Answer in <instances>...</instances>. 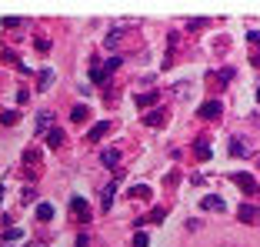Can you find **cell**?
<instances>
[{
  "label": "cell",
  "mask_w": 260,
  "mask_h": 247,
  "mask_svg": "<svg viewBox=\"0 0 260 247\" xmlns=\"http://www.w3.org/2000/svg\"><path fill=\"white\" fill-rule=\"evenodd\" d=\"M204 120H220V114H223V107H220V101H207V104H200V110H197Z\"/></svg>",
  "instance_id": "cell-1"
},
{
  "label": "cell",
  "mask_w": 260,
  "mask_h": 247,
  "mask_svg": "<svg viewBox=\"0 0 260 247\" xmlns=\"http://www.w3.org/2000/svg\"><path fill=\"white\" fill-rule=\"evenodd\" d=\"M234 177V184L240 187V191H247V194H260V184L250 177V174H230Z\"/></svg>",
  "instance_id": "cell-2"
},
{
  "label": "cell",
  "mask_w": 260,
  "mask_h": 247,
  "mask_svg": "<svg viewBox=\"0 0 260 247\" xmlns=\"http://www.w3.org/2000/svg\"><path fill=\"white\" fill-rule=\"evenodd\" d=\"M50 127H54V114H50V110H40V114L34 117V131H37V134H47Z\"/></svg>",
  "instance_id": "cell-3"
},
{
  "label": "cell",
  "mask_w": 260,
  "mask_h": 247,
  "mask_svg": "<svg viewBox=\"0 0 260 247\" xmlns=\"http://www.w3.org/2000/svg\"><path fill=\"white\" fill-rule=\"evenodd\" d=\"M70 214H74L77 221H90V210H87L84 197H70Z\"/></svg>",
  "instance_id": "cell-4"
},
{
  "label": "cell",
  "mask_w": 260,
  "mask_h": 247,
  "mask_svg": "<svg viewBox=\"0 0 260 247\" xmlns=\"http://www.w3.org/2000/svg\"><path fill=\"white\" fill-rule=\"evenodd\" d=\"M200 207H204V210H220V214H223L227 204H223V197H217V194H207L204 201H200Z\"/></svg>",
  "instance_id": "cell-5"
},
{
  "label": "cell",
  "mask_w": 260,
  "mask_h": 247,
  "mask_svg": "<svg viewBox=\"0 0 260 247\" xmlns=\"http://www.w3.org/2000/svg\"><path fill=\"white\" fill-rule=\"evenodd\" d=\"M110 127H114V123H110V120H100L97 127H93V131L87 134V140H90V144H97L100 137H107V134H110Z\"/></svg>",
  "instance_id": "cell-6"
},
{
  "label": "cell",
  "mask_w": 260,
  "mask_h": 247,
  "mask_svg": "<svg viewBox=\"0 0 260 247\" xmlns=\"http://www.w3.org/2000/svg\"><path fill=\"white\" fill-rule=\"evenodd\" d=\"M164 120H167V110H150V114H147L144 117V123H147V127H164Z\"/></svg>",
  "instance_id": "cell-7"
},
{
  "label": "cell",
  "mask_w": 260,
  "mask_h": 247,
  "mask_svg": "<svg viewBox=\"0 0 260 247\" xmlns=\"http://www.w3.org/2000/svg\"><path fill=\"white\" fill-rule=\"evenodd\" d=\"M100 161H104V167H117V164H120V150H117V147H107V150L100 154Z\"/></svg>",
  "instance_id": "cell-8"
},
{
  "label": "cell",
  "mask_w": 260,
  "mask_h": 247,
  "mask_svg": "<svg viewBox=\"0 0 260 247\" xmlns=\"http://www.w3.org/2000/svg\"><path fill=\"white\" fill-rule=\"evenodd\" d=\"M157 97H160V94H153V90H147V94H140V97H137V107H140V110H147V107H153V104H157Z\"/></svg>",
  "instance_id": "cell-9"
},
{
  "label": "cell",
  "mask_w": 260,
  "mask_h": 247,
  "mask_svg": "<svg viewBox=\"0 0 260 247\" xmlns=\"http://www.w3.org/2000/svg\"><path fill=\"white\" fill-rule=\"evenodd\" d=\"M47 144H50V147L63 144V131H60V127H50V131H47Z\"/></svg>",
  "instance_id": "cell-10"
},
{
  "label": "cell",
  "mask_w": 260,
  "mask_h": 247,
  "mask_svg": "<svg viewBox=\"0 0 260 247\" xmlns=\"http://www.w3.org/2000/svg\"><path fill=\"white\" fill-rule=\"evenodd\" d=\"M237 217H240V221H244V224H250V221H257V207H253V204H244Z\"/></svg>",
  "instance_id": "cell-11"
},
{
  "label": "cell",
  "mask_w": 260,
  "mask_h": 247,
  "mask_svg": "<svg viewBox=\"0 0 260 247\" xmlns=\"http://www.w3.org/2000/svg\"><path fill=\"white\" fill-rule=\"evenodd\" d=\"M230 154H234V157H247L250 150L244 147V140H240V137H234V140H230Z\"/></svg>",
  "instance_id": "cell-12"
},
{
  "label": "cell",
  "mask_w": 260,
  "mask_h": 247,
  "mask_svg": "<svg viewBox=\"0 0 260 247\" xmlns=\"http://www.w3.org/2000/svg\"><path fill=\"white\" fill-rule=\"evenodd\" d=\"M54 84V70H40V80H37V90H47Z\"/></svg>",
  "instance_id": "cell-13"
},
{
  "label": "cell",
  "mask_w": 260,
  "mask_h": 247,
  "mask_svg": "<svg viewBox=\"0 0 260 247\" xmlns=\"http://www.w3.org/2000/svg\"><path fill=\"white\" fill-rule=\"evenodd\" d=\"M120 64H123V60H120V57H110V60H107V64H104V67H100V70H104V77H110V74H114V70H117V67H120Z\"/></svg>",
  "instance_id": "cell-14"
},
{
  "label": "cell",
  "mask_w": 260,
  "mask_h": 247,
  "mask_svg": "<svg viewBox=\"0 0 260 247\" xmlns=\"http://www.w3.org/2000/svg\"><path fill=\"white\" fill-rule=\"evenodd\" d=\"M130 197H144V201H147V197H150V187H147V184H137V187H130Z\"/></svg>",
  "instance_id": "cell-15"
},
{
  "label": "cell",
  "mask_w": 260,
  "mask_h": 247,
  "mask_svg": "<svg viewBox=\"0 0 260 247\" xmlns=\"http://www.w3.org/2000/svg\"><path fill=\"white\" fill-rule=\"evenodd\" d=\"M114 194H117V184H107V187H104V194H100V197H104V207H110Z\"/></svg>",
  "instance_id": "cell-16"
},
{
  "label": "cell",
  "mask_w": 260,
  "mask_h": 247,
  "mask_svg": "<svg viewBox=\"0 0 260 247\" xmlns=\"http://www.w3.org/2000/svg\"><path fill=\"white\" fill-rule=\"evenodd\" d=\"M37 217H40V221L47 224V221L54 217V207H50V204H40V207H37Z\"/></svg>",
  "instance_id": "cell-17"
},
{
  "label": "cell",
  "mask_w": 260,
  "mask_h": 247,
  "mask_svg": "<svg viewBox=\"0 0 260 247\" xmlns=\"http://www.w3.org/2000/svg\"><path fill=\"white\" fill-rule=\"evenodd\" d=\"M120 37H123V27H117V30H110V34H107V47H110V50L117 47V40H120Z\"/></svg>",
  "instance_id": "cell-18"
},
{
  "label": "cell",
  "mask_w": 260,
  "mask_h": 247,
  "mask_svg": "<svg viewBox=\"0 0 260 247\" xmlns=\"http://www.w3.org/2000/svg\"><path fill=\"white\" fill-rule=\"evenodd\" d=\"M87 114H90V110H87L84 104H77V107L70 110V117H74V120H87Z\"/></svg>",
  "instance_id": "cell-19"
},
{
  "label": "cell",
  "mask_w": 260,
  "mask_h": 247,
  "mask_svg": "<svg viewBox=\"0 0 260 247\" xmlns=\"http://www.w3.org/2000/svg\"><path fill=\"white\" fill-rule=\"evenodd\" d=\"M197 157H200V161H210V144H207V140L197 144Z\"/></svg>",
  "instance_id": "cell-20"
},
{
  "label": "cell",
  "mask_w": 260,
  "mask_h": 247,
  "mask_svg": "<svg viewBox=\"0 0 260 247\" xmlns=\"http://www.w3.org/2000/svg\"><path fill=\"white\" fill-rule=\"evenodd\" d=\"M17 117H20L17 110H4V114H0V120H4V123L10 127V123H17Z\"/></svg>",
  "instance_id": "cell-21"
},
{
  "label": "cell",
  "mask_w": 260,
  "mask_h": 247,
  "mask_svg": "<svg viewBox=\"0 0 260 247\" xmlns=\"http://www.w3.org/2000/svg\"><path fill=\"white\" fill-rule=\"evenodd\" d=\"M147 244H150V237H147V234H144V231H140V234H137V237H134V247H147Z\"/></svg>",
  "instance_id": "cell-22"
},
{
  "label": "cell",
  "mask_w": 260,
  "mask_h": 247,
  "mask_svg": "<svg viewBox=\"0 0 260 247\" xmlns=\"http://www.w3.org/2000/svg\"><path fill=\"white\" fill-rule=\"evenodd\" d=\"M37 50H40V54H47V50H50V40L40 37V40H37Z\"/></svg>",
  "instance_id": "cell-23"
},
{
  "label": "cell",
  "mask_w": 260,
  "mask_h": 247,
  "mask_svg": "<svg viewBox=\"0 0 260 247\" xmlns=\"http://www.w3.org/2000/svg\"><path fill=\"white\" fill-rule=\"evenodd\" d=\"M17 237H20V231H17V227H14V231H4V244H7V240H17Z\"/></svg>",
  "instance_id": "cell-24"
},
{
  "label": "cell",
  "mask_w": 260,
  "mask_h": 247,
  "mask_svg": "<svg viewBox=\"0 0 260 247\" xmlns=\"http://www.w3.org/2000/svg\"><path fill=\"white\" fill-rule=\"evenodd\" d=\"M90 244V237H87V234H80V237H77V247H87Z\"/></svg>",
  "instance_id": "cell-25"
},
{
  "label": "cell",
  "mask_w": 260,
  "mask_h": 247,
  "mask_svg": "<svg viewBox=\"0 0 260 247\" xmlns=\"http://www.w3.org/2000/svg\"><path fill=\"white\" fill-rule=\"evenodd\" d=\"M27 247H44V244H27Z\"/></svg>",
  "instance_id": "cell-26"
},
{
  "label": "cell",
  "mask_w": 260,
  "mask_h": 247,
  "mask_svg": "<svg viewBox=\"0 0 260 247\" xmlns=\"http://www.w3.org/2000/svg\"><path fill=\"white\" fill-rule=\"evenodd\" d=\"M0 201H4V187H0Z\"/></svg>",
  "instance_id": "cell-27"
},
{
  "label": "cell",
  "mask_w": 260,
  "mask_h": 247,
  "mask_svg": "<svg viewBox=\"0 0 260 247\" xmlns=\"http://www.w3.org/2000/svg\"><path fill=\"white\" fill-rule=\"evenodd\" d=\"M257 101H260V87H257Z\"/></svg>",
  "instance_id": "cell-28"
}]
</instances>
